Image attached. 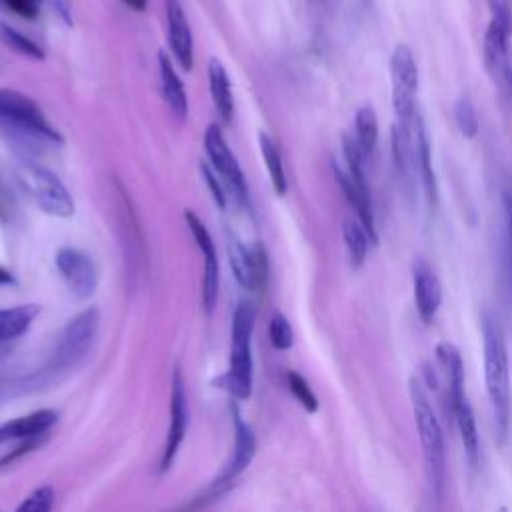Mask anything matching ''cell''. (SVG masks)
<instances>
[{
	"label": "cell",
	"instance_id": "d6986e66",
	"mask_svg": "<svg viewBox=\"0 0 512 512\" xmlns=\"http://www.w3.org/2000/svg\"><path fill=\"white\" fill-rule=\"evenodd\" d=\"M208 84H210V96L218 116L222 118V122H230L234 112L232 86H230L228 72L218 58L208 60Z\"/></svg>",
	"mask_w": 512,
	"mask_h": 512
},
{
	"label": "cell",
	"instance_id": "d4e9b609",
	"mask_svg": "<svg viewBox=\"0 0 512 512\" xmlns=\"http://www.w3.org/2000/svg\"><path fill=\"white\" fill-rule=\"evenodd\" d=\"M354 130H356V142L366 156H372L376 144H378V114L370 104H364L354 114Z\"/></svg>",
	"mask_w": 512,
	"mask_h": 512
},
{
	"label": "cell",
	"instance_id": "9a60e30c",
	"mask_svg": "<svg viewBox=\"0 0 512 512\" xmlns=\"http://www.w3.org/2000/svg\"><path fill=\"white\" fill-rule=\"evenodd\" d=\"M166 20H168V36L170 48L176 56L178 64L184 70H190L194 64V48H192V30L188 26L186 14L178 0H166Z\"/></svg>",
	"mask_w": 512,
	"mask_h": 512
},
{
	"label": "cell",
	"instance_id": "836d02e7",
	"mask_svg": "<svg viewBox=\"0 0 512 512\" xmlns=\"http://www.w3.org/2000/svg\"><path fill=\"white\" fill-rule=\"evenodd\" d=\"M200 174H202V178H204V182L208 186V192H210L212 200L218 204V208H226V194H224L222 184L216 178V172H212V168L206 162H202L200 164Z\"/></svg>",
	"mask_w": 512,
	"mask_h": 512
},
{
	"label": "cell",
	"instance_id": "1f68e13d",
	"mask_svg": "<svg viewBox=\"0 0 512 512\" xmlns=\"http://www.w3.org/2000/svg\"><path fill=\"white\" fill-rule=\"evenodd\" d=\"M184 218H186V224H188V228H190V232H192L200 252L204 254V258L206 256H216V246H214L212 236H210L208 228L204 226V222L194 212H190V210L184 212Z\"/></svg>",
	"mask_w": 512,
	"mask_h": 512
},
{
	"label": "cell",
	"instance_id": "5b68a950",
	"mask_svg": "<svg viewBox=\"0 0 512 512\" xmlns=\"http://www.w3.org/2000/svg\"><path fill=\"white\" fill-rule=\"evenodd\" d=\"M16 180L28 192V196L50 216L70 218L74 214V200L62 180L48 168L22 160L16 166Z\"/></svg>",
	"mask_w": 512,
	"mask_h": 512
},
{
	"label": "cell",
	"instance_id": "4dcf8cb0",
	"mask_svg": "<svg viewBox=\"0 0 512 512\" xmlns=\"http://www.w3.org/2000/svg\"><path fill=\"white\" fill-rule=\"evenodd\" d=\"M54 506L52 486H40L30 496H26L14 512H50Z\"/></svg>",
	"mask_w": 512,
	"mask_h": 512
},
{
	"label": "cell",
	"instance_id": "ac0fdd59",
	"mask_svg": "<svg viewBox=\"0 0 512 512\" xmlns=\"http://www.w3.org/2000/svg\"><path fill=\"white\" fill-rule=\"evenodd\" d=\"M158 66H160V82H162V94L172 110V114L178 120H186L188 116V96L184 90V84L180 76L176 74L168 54L164 50L158 52Z\"/></svg>",
	"mask_w": 512,
	"mask_h": 512
},
{
	"label": "cell",
	"instance_id": "44dd1931",
	"mask_svg": "<svg viewBox=\"0 0 512 512\" xmlns=\"http://www.w3.org/2000/svg\"><path fill=\"white\" fill-rule=\"evenodd\" d=\"M454 422L458 426V432H460V440H462V446H464V454L468 458V462L472 466H478V460H480V440H478V428H476V416H474V410L468 402V398L456 408L454 412Z\"/></svg>",
	"mask_w": 512,
	"mask_h": 512
},
{
	"label": "cell",
	"instance_id": "8992f818",
	"mask_svg": "<svg viewBox=\"0 0 512 512\" xmlns=\"http://www.w3.org/2000/svg\"><path fill=\"white\" fill-rule=\"evenodd\" d=\"M390 84H392V108L398 126L412 128L418 108L416 94L420 84L418 64L414 52L406 44H398L390 56Z\"/></svg>",
	"mask_w": 512,
	"mask_h": 512
},
{
	"label": "cell",
	"instance_id": "8fae6325",
	"mask_svg": "<svg viewBox=\"0 0 512 512\" xmlns=\"http://www.w3.org/2000/svg\"><path fill=\"white\" fill-rule=\"evenodd\" d=\"M412 284H414V304H416L418 316L424 324H430L436 318V312L442 304V284L436 272L424 260L414 262Z\"/></svg>",
	"mask_w": 512,
	"mask_h": 512
},
{
	"label": "cell",
	"instance_id": "7a4b0ae2",
	"mask_svg": "<svg viewBox=\"0 0 512 512\" xmlns=\"http://www.w3.org/2000/svg\"><path fill=\"white\" fill-rule=\"evenodd\" d=\"M408 392H410L412 414H414V422H416V430L422 446V456L426 462L428 480L432 484L434 496L440 498L442 486H444V474H446V448H444L442 426L432 406L430 394L424 388L420 378L416 376L410 378Z\"/></svg>",
	"mask_w": 512,
	"mask_h": 512
},
{
	"label": "cell",
	"instance_id": "3957f363",
	"mask_svg": "<svg viewBox=\"0 0 512 512\" xmlns=\"http://www.w3.org/2000/svg\"><path fill=\"white\" fill-rule=\"evenodd\" d=\"M256 308L250 302H240L232 318V348L230 368L226 374L214 378V386L222 388L234 398L246 400L252 394V332H254Z\"/></svg>",
	"mask_w": 512,
	"mask_h": 512
},
{
	"label": "cell",
	"instance_id": "5bb4252c",
	"mask_svg": "<svg viewBox=\"0 0 512 512\" xmlns=\"http://www.w3.org/2000/svg\"><path fill=\"white\" fill-rule=\"evenodd\" d=\"M232 422H234V452L222 474L218 476L216 484H226L234 480L254 458L256 454V438L250 430V426L242 420V414L238 406H232Z\"/></svg>",
	"mask_w": 512,
	"mask_h": 512
},
{
	"label": "cell",
	"instance_id": "e0dca14e",
	"mask_svg": "<svg viewBox=\"0 0 512 512\" xmlns=\"http://www.w3.org/2000/svg\"><path fill=\"white\" fill-rule=\"evenodd\" d=\"M56 420H58V414L54 410H38L28 416L14 418L0 426V442L44 436L56 424Z\"/></svg>",
	"mask_w": 512,
	"mask_h": 512
},
{
	"label": "cell",
	"instance_id": "f1b7e54d",
	"mask_svg": "<svg viewBox=\"0 0 512 512\" xmlns=\"http://www.w3.org/2000/svg\"><path fill=\"white\" fill-rule=\"evenodd\" d=\"M286 382H288V388H290L292 396L300 402V406H302L306 412L312 414V412L318 410V398H316V394L312 392V388H310V384L306 382L304 376H300L298 372L290 370V372L286 374Z\"/></svg>",
	"mask_w": 512,
	"mask_h": 512
},
{
	"label": "cell",
	"instance_id": "ab89813d",
	"mask_svg": "<svg viewBox=\"0 0 512 512\" xmlns=\"http://www.w3.org/2000/svg\"><path fill=\"white\" fill-rule=\"evenodd\" d=\"M498 512H508V510L502 506V508H498Z\"/></svg>",
	"mask_w": 512,
	"mask_h": 512
},
{
	"label": "cell",
	"instance_id": "7c38bea8",
	"mask_svg": "<svg viewBox=\"0 0 512 512\" xmlns=\"http://www.w3.org/2000/svg\"><path fill=\"white\" fill-rule=\"evenodd\" d=\"M414 156H416V174L424 192V198L430 208H436L438 204V182L432 166V148H430V138L426 124L420 116L416 114L414 120Z\"/></svg>",
	"mask_w": 512,
	"mask_h": 512
},
{
	"label": "cell",
	"instance_id": "6da1fadb",
	"mask_svg": "<svg viewBox=\"0 0 512 512\" xmlns=\"http://www.w3.org/2000/svg\"><path fill=\"white\" fill-rule=\"evenodd\" d=\"M480 324H482V346H484L486 392L492 408L496 440L500 446H504L508 440L510 422H512V386H510L508 350H506L502 326L490 310L482 312Z\"/></svg>",
	"mask_w": 512,
	"mask_h": 512
},
{
	"label": "cell",
	"instance_id": "52a82bcc",
	"mask_svg": "<svg viewBox=\"0 0 512 512\" xmlns=\"http://www.w3.org/2000/svg\"><path fill=\"white\" fill-rule=\"evenodd\" d=\"M98 322L100 316L96 308H86L78 316H74L60 334V340L52 354L50 368L60 372L76 366L90 350L98 332Z\"/></svg>",
	"mask_w": 512,
	"mask_h": 512
},
{
	"label": "cell",
	"instance_id": "277c9868",
	"mask_svg": "<svg viewBox=\"0 0 512 512\" xmlns=\"http://www.w3.org/2000/svg\"><path fill=\"white\" fill-rule=\"evenodd\" d=\"M0 132L30 144L62 142V136L50 126L40 106L26 94L0 88Z\"/></svg>",
	"mask_w": 512,
	"mask_h": 512
},
{
	"label": "cell",
	"instance_id": "83f0119b",
	"mask_svg": "<svg viewBox=\"0 0 512 512\" xmlns=\"http://www.w3.org/2000/svg\"><path fill=\"white\" fill-rule=\"evenodd\" d=\"M0 38L8 48H12L20 56H26V58H32V60H42L44 58V52H42L40 46H36L30 38H26L24 34L16 32L14 28H10L6 24H0Z\"/></svg>",
	"mask_w": 512,
	"mask_h": 512
},
{
	"label": "cell",
	"instance_id": "f35d334b",
	"mask_svg": "<svg viewBox=\"0 0 512 512\" xmlns=\"http://www.w3.org/2000/svg\"><path fill=\"white\" fill-rule=\"evenodd\" d=\"M14 282V276L6 270V268H2L0 266V286H4V284H12Z\"/></svg>",
	"mask_w": 512,
	"mask_h": 512
},
{
	"label": "cell",
	"instance_id": "9c48e42d",
	"mask_svg": "<svg viewBox=\"0 0 512 512\" xmlns=\"http://www.w3.org/2000/svg\"><path fill=\"white\" fill-rule=\"evenodd\" d=\"M56 268L76 298L84 300L94 294L98 286V272L88 254L78 248L64 246L56 252Z\"/></svg>",
	"mask_w": 512,
	"mask_h": 512
},
{
	"label": "cell",
	"instance_id": "74e56055",
	"mask_svg": "<svg viewBox=\"0 0 512 512\" xmlns=\"http://www.w3.org/2000/svg\"><path fill=\"white\" fill-rule=\"evenodd\" d=\"M120 2H124L130 10H138V12L146 10V6H148V0H120Z\"/></svg>",
	"mask_w": 512,
	"mask_h": 512
},
{
	"label": "cell",
	"instance_id": "30bf717a",
	"mask_svg": "<svg viewBox=\"0 0 512 512\" xmlns=\"http://www.w3.org/2000/svg\"><path fill=\"white\" fill-rule=\"evenodd\" d=\"M188 428V404H186V390H184V378L178 368H174L172 374V394H170V426L166 434V442L160 456V472L170 470L180 444L186 436Z\"/></svg>",
	"mask_w": 512,
	"mask_h": 512
},
{
	"label": "cell",
	"instance_id": "ffe728a7",
	"mask_svg": "<svg viewBox=\"0 0 512 512\" xmlns=\"http://www.w3.org/2000/svg\"><path fill=\"white\" fill-rule=\"evenodd\" d=\"M228 260L238 284L246 290H260L252 248L242 244L238 238L228 240Z\"/></svg>",
	"mask_w": 512,
	"mask_h": 512
},
{
	"label": "cell",
	"instance_id": "603a6c76",
	"mask_svg": "<svg viewBox=\"0 0 512 512\" xmlns=\"http://www.w3.org/2000/svg\"><path fill=\"white\" fill-rule=\"evenodd\" d=\"M342 236H344V244L348 250V258L350 264L354 268H360L368 256L370 250V236L366 232V228L362 226V222L358 218H346L342 224Z\"/></svg>",
	"mask_w": 512,
	"mask_h": 512
},
{
	"label": "cell",
	"instance_id": "f546056e",
	"mask_svg": "<svg viewBox=\"0 0 512 512\" xmlns=\"http://www.w3.org/2000/svg\"><path fill=\"white\" fill-rule=\"evenodd\" d=\"M268 334H270V342L276 350H288L294 342V334H292V326L290 322L286 320L284 314L276 312L272 318H270V328H268Z\"/></svg>",
	"mask_w": 512,
	"mask_h": 512
},
{
	"label": "cell",
	"instance_id": "ba28073f",
	"mask_svg": "<svg viewBox=\"0 0 512 512\" xmlns=\"http://www.w3.org/2000/svg\"><path fill=\"white\" fill-rule=\"evenodd\" d=\"M204 148H206V154H208V160H210L214 172L220 174V178L224 180L228 190L234 194V198L240 204H246L248 188H246V180H244L242 168H240L236 156L232 154V150L228 148V144H226L218 124H210L206 128V132H204Z\"/></svg>",
	"mask_w": 512,
	"mask_h": 512
},
{
	"label": "cell",
	"instance_id": "2e32d148",
	"mask_svg": "<svg viewBox=\"0 0 512 512\" xmlns=\"http://www.w3.org/2000/svg\"><path fill=\"white\" fill-rule=\"evenodd\" d=\"M332 174L334 180L338 184V188L342 190L346 202L352 206V210L356 212L358 220L362 222V226L366 228L372 244H378V232H376V218H374V206H372V198L364 196L350 180L348 172L342 170L336 162H332Z\"/></svg>",
	"mask_w": 512,
	"mask_h": 512
},
{
	"label": "cell",
	"instance_id": "8d00e7d4",
	"mask_svg": "<svg viewBox=\"0 0 512 512\" xmlns=\"http://www.w3.org/2000/svg\"><path fill=\"white\" fill-rule=\"evenodd\" d=\"M42 2H46V4L52 8V12H54L66 26H72V4H70V0H42Z\"/></svg>",
	"mask_w": 512,
	"mask_h": 512
},
{
	"label": "cell",
	"instance_id": "d6a6232c",
	"mask_svg": "<svg viewBox=\"0 0 512 512\" xmlns=\"http://www.w3.org/2000/svg\"><path fill=\"white\" fill-rule=\"evenodd\" d=\"M490 10V22L502 26L512 34V10L508 0H486Z\"/></svg>",
	"mask_w": 512,
	"mask_h": 512
},
{
	"label": "cell",
	"instance_id": "e575fe53",
	"mask_svg": "<svg viewBox=\"0 0 512 512\" xmlns=\"http://www.w3.org/2000/svg\"><path fill=\"white\" fill-rule=\"evenodd\" d=\"M40 444H42V436H38V438H26V440H22V442H20L16 448H12L8 454H4V456L0 458V468H6V466H10L12 462L20 460V458H22V456H26L28 452L36 450Z\"/></svg>",
	"mask_w": 512,
	"mask_h": 512
},
{
	"label": "cell",
	"instance_id": "7402d4cb",
	"mask_svg": "<svg viewBox=\"0 0 512 512\" xmlns=\"http://www.w3.org/2000/svg\"><path fill=\"white\" fill-rule=\"evenodd\" d=\"M38 314H40L38 304H22V306L0 310V342L12 340L24 334Z\"/></svg>",
	"mask_w": 512,
	"mask_h": 512
},
{
	"label": "cell",
	"instance_id": "4316f807",
	"mask_svg": "<svg viewBox=\"0 0 512 512\" xmlns=\"http://www.w3.org/2000/svg\"><path fill=\"white\" fill-rule=\"evenodd\" d=\"M218 284H220L218 256H206L204 258V282H202V302H204L206 312H212L216 306Z\"/></svg>",
	"mask_w": 512,
	"mask_h": 512
},
{
	"label": "cell",
	"instance_id": "d590c367",
	"mask_svg": "<svg viewBox=\"0 0 512 512\" xmlns=\"http://www.w3.org/2000/svg\"><path fill=\"white\" fill-rule=\"evenodd\" d=\"M0 2L22 18H36L42 4V0H0Z\"/></svg>",
	"mask_w": 512,
	"mask_h": 512
},
{
	"label": "cell",
	"instance_id": "4fadbf2b",
	"mask_svg": "<svg viewBox=\"0 0 512 512\" xmlns=\"http://www.w3.org/2000/svg\"><path fill=\"white\" fill-rule=\"evenodd\" d=\"M436 360L446 378V398L450 406V414L454 416L456 408L466 400L464 394V362L460 350L452 342H438L436 344Z\"/></svg>",
	"mask_w": 512,
	"mask_h": 512
},
{
	"label": "cell",
	"instance_id": "cb8c5ba5",
	"mask_svg": "<svg viewBox=\"0 0 512 512\" xmlns=\"http://www.w3.org/2000/svg\"><path fill=\"white\" fill-rule=\"evenodd\" d=\"M258 146H260L264 164H266V168H268V174H270L274 192H276L278 196H284L286 190H288V180H286V172H284L282 154H280L276 142H274L266 132H260V134H258Z\"/></svg>",
	"mask_w": 512,
	"mask_h": 512
},
{
	"label": "cell",
	"instance_id": "484cf974",
	"mask_svg": "<svg viewBox=\"0 0 512 512\" xmlns=\"http://www.w3.org/2000/svg\"><path fill=\"white\" fill-rule=\"evenodd\" d=\"M454 122H456L458 130L464 138H468V140L476 138L480 126H478V114H476V108H474L470 96L460 94L456 98V102H454Z\"/></svg>",
	"mask_w": 512,
	"mask_h": 512
}]
</instances>
